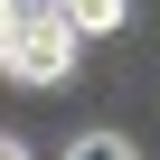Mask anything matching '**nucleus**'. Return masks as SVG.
Segmentation results:
<instances>
[{
    "label": "nucleus",
    "instance_id": "nucleus-1",
    "mask_svg": "<svg viewBox=\"0 0 160 160\" xmlns=\"http://www.w3.org/2000/svg\"><path fill=\"white\" fill-rule=\"evenodd\" d=\"M19 75V85H57V75L75 66V19L57 10V0H19V19H10V57H0Z\"/></svg>",
    "mask_w": 160,
    "mask_h": 160
},
{
    "label": "nucleus",
    "instance_id": "nucleus-2",
    "mask_svg": "<svg viewBox=\"0 0 160 160\" xmlns=\"http://www.w3.org/2000/svg\"><path fill=\"white\" fill-rule=\"evenodd\" d=\"M57 10L75 19V38H104V28H122V0H57Z\"/></svg>",
    "mask_w": 160,
    "mask_h": 160
},
{
    "label": "nucleus",
    "instance_id": "nucleus-3",
    "mask_svg": "<svg viewBox=\"0 0 160 160\" xmlns=\"http://www.w3.org/2000/svg\"><path fill=\"white\" fill-rule=\"evenodd\" d=\"M66 160H141V151H132V141H122V132H85V141H75V151H66Z\"/></svg>",
    "mask_w": 160,
    "mask_h": 160
},
{
    "label": "nucleus",
    "instance_id": "nucleus-4",
    "mask_svg": "<svg viewBox=\"0 0 160 160\" xmlns=\"http://www.w3.org/2000/svg\"><path fill=\"white\" fill-rule=\"evenodd\" d=\"M0 160H38V151H28V141H19V132H0Z\"/></svg>",
    "mask_w": 160,
    "mask_h": 160
},
{
    "label": "nucleus",
    "instance_id": "nucleus-5",
    "mask_svg": "<svg viewBox=\"0 0 160 160\" xmlns=\"http://www.w3.org/2000/svg\"><path fill=\"white\" fill-rule=\"evenodd\" d=\"M10 19H19V0H0V57H10Z\"/></svg>",
    "mask_w": 160,
    "mask_h": 160
}]
</instances>
